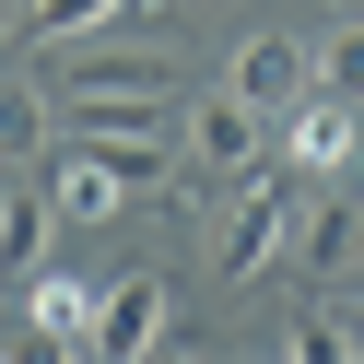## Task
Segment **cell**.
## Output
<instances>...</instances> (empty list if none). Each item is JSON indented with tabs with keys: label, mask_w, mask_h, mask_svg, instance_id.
<instances>
[{
	"label": "cell",
	"mask_w": 364,
	"mask_h": 364,
	"mask_svg": "<svg viewBox=\"0 0 364 364\" xmlns=\"http://www.w3.org/2000/svg\"><path fill=\"white\" fill-rule=\"evenodd\" d=\"M48 95H59V118H95V106H176V59L165 48H95V59H59L48 71Z\"/></svg>",
	"instance_id": "6da1fadb"
},
{
	"label": "cell",
	"mask_w": 364,
	"mask_h": 364,
	"mask_svg": "<svg viewBox=\"0 0 364 364\" xmlns=\"http://www.w3.org/2000/svg\"><path fill=\"white\" fill-rule=\"evenodd\" d=\"M282 247H294V188L282 176H235V212L212 223V270L223 282H259Z\"/></svg>",
	"instance_id": "7a4b0ae2"
},
{
	"label": "cell",
	"mask_w": 364,
	"mask_h": 364,
	"mask_svg": "<svg viewBox=\"0 0 364 364\" xmlns=\"http://www.w3.org/2000/svg\"><path fill=\"white\" fill-rule=\"evenodd\" d=\"M165 329H176V282H165V270H118V282H95V353H106V364H141Z\"/></svg>",
	"instance_id": "3957f363"
},
{
	"label": "cell",
	"mask_w": 364,
	"mask_h": 364,
	"mask_svg": "<svg viewBox=\"0 0 364 364\" xmlns=\"http://www.w3.org/2000/svg\"><path fill=\"white\" fill-rule=\"evenodd\" d=\"M259 153H270V118L247 95H200L188 106V165L200 176H259Z\"/></svg>",
	"instance_id": "277c9868"
},
{
	"label": "cell",
	"mask_w": 364,
	"mask_h": 364,
	"mask_svg": "<svg viewBox=\"0 0 364 364\" xmlns=\"http://www.w3.org/2000/svg\"><path fill=\"white\" fill-rule=\"evenodd\" d=\"M12 306H24V341H48V353H95V282H71V270L36 259L24 282H12Z\"/></svg>",
	"instance_id": "5b68a950"
},
{
	"label": "cell",
	"mask_w": 364,
	"mask_h": 364,
	"mask_svg": "<svg viewBox=\"0 0 364 364\" xmlns=\"http://www.w3.org/2000/svg\"><path fill=\"white\" fill-rule=\"evenodd\" d=\"M353 141H364V118H353L341 95H317V82L282 106V165H294V176H329V165H353Z\"/></svg>",
	"instance_id": "8992f818"
},
{
	"label": "cell",
	"mask_w": 364,
	"mask_h": 364,
	"mask_svg": "<svg viewBox=\"0 0 364 364\" xmlns=\"http://www.w3.org/2000/svg\"><path fill=\"white\" fill-rule=\"evenodd\" d=\"M129 200H141V188H129V176L106 165V153L59 141V165H48V212H59V223H118Z\"/></svg>",
	"instance_id": "52a82bcc"
},
{
	"label": "cell",
	"mask_w": 364,
	"mask_h": 364,
	"mask_svg": "<svg viewBox=\"0 0 364 364\" xmlns=\"http://www.w3.org/2000/svg\"><path fill=\"white\" fill-rule=\"evenodd\" d=\"M306 82H317V59L294 48V36H247V48H235V71H223V95H247L259 118H282Z\"/></svg>",
	"instance_id": "ba28073f"
},
{
	"label": "cell",
	"mask_w": 364,
	"mask_h": 364,
	"mask_svg": "<svg viewBox=\"0 0 364 364\" xmlns=\"http://www.w3.org/2000/svg\"><path fill=\"white\" fill-rule=\"evenodd\" d=\"M118 12H129V0H24L12 36H24V48H82V36H106Z\"/></svg>",
	"instance_id": "9c48e42d"
},
{
	"label": "cell",
	"mask_w": 364,
	"mask_h": 364,
	"mask_svg": "<svg viewBox=\"0 0 364 364\" xmlns=\"http://www.w3.org/2000/svg\"><path fill=\"white\" fill-rule=\"evenodd\" d=\"M48 200H36V188H0V282H24V270L36 259H48Z\"/></svg>",
	"instance_id": "30bf717a"
},
{
	"label": "cell",
	"mask_w": 364,
	"mask_h": 364,
	"mask_svg": "<svg viewBox=\"0 0 364 364\" xmlns=\"http://www.w3.org/2000/svg\"><path fill=\"white\" fill-rule=\"evenodd\" d=\"M353 247H364V212H294V259L306 270H341Z\"/></svg>",
	"instance_id": "8fae6325"
},
{
	"label": "cell",
	"mask_w": 364,
	"mask_h": 364,
	"mask_svg": "<svg viewBox=\"0 0 364 364\" xmlns=\"http://www.w3.org/2000/svg\"><path fill=\"white\" fill-rule=\"evenodd\" d=\"M282 353H306V364H353V353H364V317H294Z\"/></svg>",
	"instance_id": "7c38bea8"
},
{
	"label": "cell",
	"mask_w": 364,
	"mask_h": 364,
	"mask_svg": "<svg viewBox=\"0 0 364 364\" xmlns=\"http://www.w3.org/2000/svg\"><path fill=\"white\" fill-rule=\"evenodd\" d=\"M317 95H341V106H364V24H341L329 48H317Z\"/></svg>",
	"instance_id": "4fadbf2b"
},
{
	"label": "cell",
	"mask_w": 364,
	"mask_h": 364,
	"mask_svg": "<svg viewBox=\"0 0 364 364\" xmlns=\"http://www.w3.org/2000/svg\"><path fill=\"white\" fill-rule=\"evenodd\" d=\"M0 118H12V106H0Z\"/></svg>",
	"instance_id": "5bb4252c"
}]
</instances>
